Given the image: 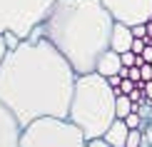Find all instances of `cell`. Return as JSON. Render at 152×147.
Wrapping results in <instances>:
<instances>
[{"mask_svg": "<svg viewBox=\"0 0 152 147\" xmlns=\"http://www.w3.org/2000/svg\"><path fill=\"white\" fill-rule=\"evenodd\" d=\"M142 62H152V45H145V50H142Z\"/></svg>", "mask_w": 152, "mask_h": 147, "instance_id": "cell-19", "label": "cell"}, {"mask_svg": "<svg viewBox=\"0 0 152 147\" xmlns=\"http://www.w3.org/2000/svg\"><path fill=\"white\" fill-rule=\"evenodd\" d=\"M142 140H145V132H142V130H130L125 147H140V145H142Z\"/></svg>", "mask_w": 152, "mask_h": 147, "instance_id": "cell-12", "label": "cell"}, {"mask_svg": "<svg viewBox=\"0 0 152 147\" xmlns=\"http://www.w3.org/2000/svg\"><path fill=\"white\" fill-rule=\"evenodd\" d=\"M132 35H135V37H142V40H145V37H147V23H140V25H132Z\"/></svg>", "mask_w": 152, "mask_h": 147, "instance_id": "cell-14", "label": "cell"}, {"mask_svg": "<svg viewBox=\"0 0 152 147\" xmlns=\"http://www.w3.org/2000/svg\"><path fill=\"white\" fill-rule=\"evenodd\" d=\"M20 147H90V140L67 117H37L20 130Z\"/></svg>", "mask_w": 152, "mask_h": 147, "instance_id": "cell-4", "label": "cell"}, {"mask_svg": "<svg viewBox=\"0 0 152 147\" xmlns=\"http://www.w3.org/2000/svg\"><path fill=\"white\" fill-rule=\"evenodd\" d=\"M20 130L18 120L0 105V147H20Z\"/></svg>", "mask_w": 152, "mask_h": 147, "instance_id": "cell-7", "label": "cell"}, {"mask_svg": "<svg viewBox=\"0 0 152 147\" xmlns=\"http://www.w3.org/2000/svg\"><path fill=\"white\" fill-rule=\"evenodd\" d=\"M107 82H110L112 87H120L122 85V78H120V75H112V78H107Z\"/></svg>", "mask_w": 152, "mask_h": 147, "instance_id": "cell-22", "label": "cell"}, {"mask_svg": "<svg viewBox=\"0 0 152 147\" xmlns=\"http://www.w3.org/2000/svg\"><path fill=\"white\" fill-rule=\"evenodd\" d=\"M137 67H140V72H142V82L152 80V62H142V65H137Z\"/></svg>", "mask_w": 152, "mask_h": 147, "instance_id": "cell-15", "label": "cell"}, {"mask_svg": "<svg viewBox=\"0 0 152 147\" xmlns=\"http://www.w3.org/2000/svg\"><path fill=\"white\" fill-rule=\"evenodd\" d=\"M120 67H122V57H120V53H115V50H105L102 57L97 60V67H95V72H100L102 78H112V75H120Z\"/></svg>", "mask_w": 152, "mask_h": 147, "instance_id": "cell-9", "label": "cell"}, {"mask_svg": "<svg viewBox=\"0 0 152 147\" xmlns=\"http://www.w3.org/2000/svg\"><path fill=\"white\" fill-rule=\"evenodd\" d=\"M120 57H122V65H125V67H132V65H137V55L132 53V50H127V53H122Z\"/></svg>", "mask_w": 152, "mask_h": 147, "instance_id": "cell-13", "label": "cell"}, {"mask_svg": "<svg viewBox=\"0 0 152 147\" xmlns=\"http://www.w3.org/2000/svg\"><path fill=\"white\" fill-rule=\"evenodd\" d=\"M145 45H147V42H145L142 40V37H135V40H132V53H135V55H142V50H145Z\"/></svg>", "mask_w": 152, "mask_h": 147, "instance_id": "cell-16", "label": "cell"}, {"mask_svg": "<svg viewBox=\"0 0 152 147\" xmlns=\"http://www.w3.org/2000/svg\"><path fill=\"white\" fill-rule=\"evenodd\" d=\"M102 5L110 10L115 23L140 25L152 20V0H102Z\"/></svg>", "mask_w": 152, "mask_h": 147, "instance_id": "cell-6", "label": "cell"}, {"mask_svg": "<svg viewBox=\"0 0 152 147\" xmlns=\"http://www.w3.org/2000/svg\"><path fill=\"white\" fill-rule=\"evenodd\" d=\"M115 87L107 82V78L100 72L77 75L67 120H72L87 140H97L115 122Z\"/></svg>", "mask_w": 152, "mask_h": 147, "instance_id": "cell-3", "label": "cell"}, {"mask_svg": "<svg viewBox=\"0 0 152 147\" xmlns=\"http://www.w3.org/2000/svg\"><path fill=\"white\" fill-rule=\"evenodd\" d=\"M53 5L55 0H0V35L12 33L20 40L30 37Z\"/></svg>", "mask_w": 152, "mask_h": 147, "instance_id": "cell-5", "label": "cell"}, {"mask_svg": "<svg viewBox=\"0 0 152 147\" xmlns=\"http://www.w3.org/2000/svg\"><path fill=\"white\" fill-rule=\"evenodd\" d=\"M77 72L50 40L33 33L5 53L0 105L25 127L37 117H67Z\"/></svg>", "mask_w": 152, "mask_h": 147, "instance_id": "cell-1", "label": "cell"}, {"mask_svg": "<svg viewBox=\"0 0 152 147\" xmlns=\"http://www.w3.org/2000/svg\"><path fill=\"white\" fill-rule=\"evenodd\" d=\"M147 35H150V37H152V20H150V23H147Z\"/></svg>", "mask_w": 152, "mask_h": 147, "instance_id": "cell-23", "label": "cell"}, {"mask_svg": "<svg viewBox=\"0 0 152 147\" xmlns=\"http://www.w3.org/2000/svg\"><path fill=\"white\" fill-rule=\"evenodd\" d=\"M145 97H147V102L152 105V80L145 82Z\"/></svg>", "mask_w": 152, "mask_h": 147, "instance_id": "cell-20", "label": "cell"}, {"mask_svg": "<svg viewBox=\"0 0 152 147\" xmlns=\"http://www.w3.org/2000/svg\"><path fill=\"white\" fill-rule=\"evenodd\" d=\"M127 135H130L127 122H125L122 117H115V122L107 127V132L102 135V140H105L107 145H112V147H125V142H127Z\"/></svg>", "mask_w": 152, "mask_h": 147, "instance_id": "cell-10", "label": "cell"}, {"mask_svg": "<svg viewBox=\"0 0 152 147\" xmlns=\"http://www.w3.org/2000/svg\"><path fill=\"white\" fill-rule=\"evenodd\" d=\"M90 147H112V145H107L102 137H97V140H90Z\"/></svg>", "mask_w": 152, "mask_h": 147, "instance_id": "cell-21", "label": "cell"}, {"mask_svg": "<svg viewBox=\"0 0 152 147\" xmlns=\"http://www.w3.org/2000/svg\"><path fill=\"white\" fill-rule=\"evenodd\" d=\"M5 53H8V42H5V35H0V65L5 60Z\"/></svg>", "mask_w": 152, "mask_h": 147, "instance_id": "cell-18", "label": "cell"}, {"mask_svg": "<svg viewBox=\"0 0 152 147\" xmlns=\"http://www.w3.org/2000/svg\"><path fill=\"white\" fill-rule=\"evenodd\" d=\"M127 78H130V80H135V82H140V80H142V72H140V67H137V65L127 67Z\"/></svg>", "mask_w": 152, "mask_h": 147, "instance_id": "cell-17", "label": "cell"}, {"mask_svg": "<svg viewBox=\"0 0 152 147\" xmlns=\"http://www.w3.org/2000/svg\"><path fill=\"white\" fill-rule=\"evenodd\" d=\"M132 40H135V35H132L130 25L125 23H115L112 25V37H110V48L115 50V53H127V50L132 48Z\"/></svg>", "mask_w": 152, "mask_h": 147, "instance_id": "cell-8", "label": "cell"}, {"mask_svg": "<svg viewBox=\"0 0 152 147\" xmlns=\"http://www.w3.org/2000/svg\"><path fill=\"white\" fill-rule=\"evenodd\" d=\"M115 112H117V117H127V115L132 112V100H130V95H115Z\"/></svg>", "mask_w": 152, "mask_h": 147, "instance_id": "cell-11", "label": "cell"}, {"mask_svg": "<svg viewBox=\"0 0 152 147\" xmlns=\"http://www.w3.org/2000/svg\"><path fill=\"white\" fill-rule=\"evenodd\" d=\"M115 18L102 0H55L33 33L50 40L77 75L95 72L97 60L110 50Z\"/></svg>", "mask_w": 152, "mask_h": 147, "instance_id": "cell-2", "label": "cell"}]
</instances>
